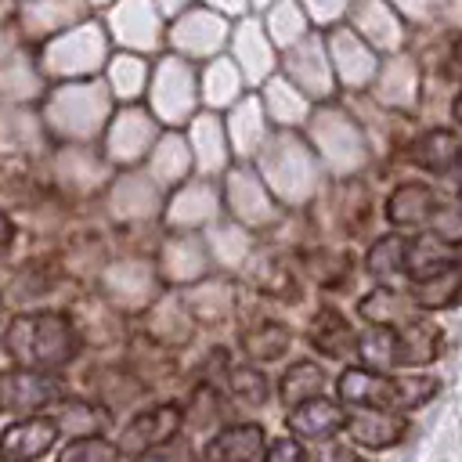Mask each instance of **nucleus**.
I'll use <instances>...</instances> for the list:
<instances>
[{
    "label": "nucleus",
    "instance_id": "nucleus-1",
    "mask_svg": "<svg viewBox=\"0 0 462 462\" xmlns=\"http://www.w3.org/2000/svg\"><path fill=\"white\" fill-rule=\"evenodd\" d=\"M4 346H7V354H11L22 368L51 372V368L65 365V361L76 354V332H72V325H69L65 314L40 310V314H22V318H14V321L7 325Z\"/></svg>",
    "mask_w": 462,
    "mask_h": 462
},
{
    "label": "nucleus",
    "instance_id": "nucleus-2",
    "mask_svg": "<svg viewBox=\"0 0 462 462\" xmlns=\"http://www.w3.org/2000/svg\"><path fill=\"white\" fill-rule=\"evenodd\" d=\"M437 393V379L426 375H383V372H368V368H346L339 375V397L343 404L354 408H368V411H408L426 404Z\"/></svg>",
    "mask_w": 462,
    "mask_h": 462
},
{
    "label": "nucleus",
    "instance_id": "nucleus-3",
    "mask_svg": "<svg viewBox=\"0 0 462 462\" xmlns=\"http://www.w3.org/2000/svg\"><path fill=\"white\" fill-rule=\"evenodd\" d=\"M61 386L54 375L47 372H32V368H14L0 375V411H14V415H32L43 404L58 401Z\"/></svg>",
    "mask_w": 462,
    "mask_h": 462
},
{
    "label": "nucleus",
    "instance_id": "nucleus-4",
    "mask_svg": "<svg viewBox=\"0 0 462 462\" xmlns=\"http://www.w3.org/2000/svg\"><path fill=\"white\" fill-rule=\"evenodd\" d=\"M177 426H180V408L177 404H159V408H148L141 411L119 437V455H137L144 458L148 451H155L159 444L173 440L177 437Z\"/></svg>",
    "mask_w": 462,
    "mask_h": 462
},
{
    "label": "nucleus",
    "instance_id": "nucleus-5",
    "mask_svg": "<svg viewBox=\"0 0 462 462\" xmlns=\"http://www.w3.org/2000/svg\"><path fill=\"white\" fill-rule=\"evenodd\" d=\"M58 430L61 426L43 415L18 419L0 433V458L4 462H36L40 455L51 451V444L58 440Z\"/></svg>",
    "mask_w": 462,
    "mask_h": 462
},
{
    "label": "nucleus",
    "instance_id": "nucleus-6",
    "mask_svg": "<svg viewBox=\"0 0 462 462\" xmlns=\"http://www.w3.org/2000/svg\"><path fill=\"white\" fill-rule=\"evenodd\" d=\"M289 426L296 437H307V440H332L343 426H346V408L328 401V397H314V401H303L289 411Z\"/></svg>",
    "mask_w": 462,
    "mask_h": 462
},
{
    "label": "nucleus",
    "instance_id": "nucleus-7",
    "mask_svg": "<svg viewBox=\"0 0 462 462\" xmlns=\"http://www.w3.org/2000/svg\"><path fill=\"white\" fill-rule=\"evenodd\" d=\"M462 296V263L451 256L448 263L426 271L422 278L411 282V300L426 310H440V307H451L455 300Z\"/></svg>",
    "mask_w": 462,
    "mask_h": 462
},
{
    "label": "nucleus",
    "instance_id": "nucleus-8",
    "mask_svg": "<svg viewBox=\"0 0 462 462\" xmlns=\"http://www.w3.org/2000/svg\"><path fill=\"white\" fill-rule=\"evenodd\" d=\"M263 451V430L245 422V426H227L220 430L209 444L202 462H253Z\"/></svg>",
    "mask_w": 462,
    "mask_h": 462
},
{
    "label": "nucleus",
    "instance_id": "nucleus-9",
    "mask_svg": "<svg viewBox=\"0 0 462 462\" xmlns=\"http://www.w3.org/2000/svg\"><path fill=\"white\" fill-rule=\"evenodd\" d=\"M437 206H440V199H437L430 188H422V184H404V188H397V191L390 195L386 217H390V224H397V227H426V224L433 220Z\"/></svg>",
    "mask_w": 462,
    "mask_h": 462
},
{
    "label": "nucleus",
    "instance_id": "nucleus-10",
    "mask_svg": "<svg viewBox=\"0 0 462 462\" xmlns=\"http://www.w3.org/2000/svg\"><path fill=\"white\" fill-rule=\"evenodd\" d=\"M346 430L357 444L365 448H390L404 437V419L393 415V411H368V408H357L354 415H346Z\"/></svg>",
    "mask_w": 462,
    "mask_h": 462
},
{
    "label": "nucleus",
    "instance_id": "nucleus-11",
    "mask_svg": "<svg viewBox=\"0 0 462 462\" xmlns=\"http://www.w3.org/2000/svg\"><path fill=\"white\" fill-rule=\"evenodd\" d=\"M437 357V328L430 321L408 318L393 332V365H426Z\"/></svg>",
    "mask_w": 462,
    "mask_h": 462
},
{
    "label": "nucleus",
    "instance_id": "nucleus-12",
    "mask_svg": "<svg viewBox=\"0 0 462 462\" xmlns=\"http://www.w3.org/2000/svg\"><path fill=\"white\" fill-rule=\"evenodd\" d=\"M458 152H462V144L455 141V134L433 130V134H422V137L411 144L408 155H411V162H419V166L430 170V173H448V170L455 166Z\"/></svg>",
    "mask_w": 462,
    "mask_h": 462
},
{
    "label": "nucleus",
    "instance_id": "nucleus-13",
    "mask_svg": "<svg viewBox=\"0 0 462 462\" xmlns=\"http://www.w3.org/2000/svg\"><path fill=\"white\" fill-rule=\"evenodd\" d=\"M310 343H314L321 354H328V357H343L346 350L357 346L354 328H350L332 307L318 310V318H314V325H310Z\"/></svg>",
    "mask_w": 462,
    "mask_h": 462
},
{
    "label": "nucleus",
    "instance_id": "nucleus-14",
    "mask_svg": "<svg viewBox=\"0 0 462 462\" xmlns=\"http://www.w3.org/2000/svg\"><path fill=\"white\" fill-rule=\"evenodd\" d=\"M321 383H325L321 368L300 361V365H292V368L285 372V379H282V397H285V404L296 408V404H303V401L321 397Z\"/></svg>",
    "mask_w": 462,
    "mask_h": 462
},
{
    "label": "nucleus",
    "instance_id": "nucleus-15",
    "mask_svg": "<svg viewBox=\"0 0 462 462\" xmlns=\"http://www.w3.org/2000/svg\"><path fill=\"white\" fill-rule=\"evenodd\" d=\"M404 263H408V238L401 235H386L372 245L368 253V267L375 278H393V274H404Z\"/></svg>",
    "mask_w": 462,
    "mask_h": 462
},
{
    "label": "nucleus",
    "instance_id": "nucleus-16",
    "mask_svg": "<svg viewBox=\"0 0 462 462\" xmlns=\"http://www.w3.org/2000/svg\"><path fill=\"white\" fill-rule=\"evenodd\" d=\"M58 462H119V448L105 437H79L58 455Z\"/></svg>",
    "mask_w": 462,
    "mask_h": 462
},
{
    "label": "nucleus",
    "instance_id": "nucleus-17",
    "mask_svg": "<svg viewBox=\"0 0 462 462\" xmlns=\"http://www.w3.org/2000/svg\"><path fill=\"white\" fill-rule=\"evenodd\" d=\"M430 227L444 242H462V202H440L433 220H430Z\"/></svg>",
    "mask_w": 462,
    "mask_h": 462
},
{
    "label": "nucleus",
    "instance_id": "nucleus-18",
    "mask_svg": "<svg viewBox=\"0 0 462 462\" xmlns=\"http://www.w3.org/2000/svg\"><path fill=\"white\" fill-rule=\"evenodd\" d=\"M231 390L245 401H263L267 397V379L256 368H235L231 372Z\"/></svg>",
    "mask_w": 462,
    "mask_h": 462
},
{
    "label": "nucleus",
    "instance_id": "nucleus-19",
    "mask_svg": "<svg viewBox=\"0 0 462 462\" xmlns=\"http://www.w3.org/2000/svg\"><path fill=\"white\" fill-rule=\"evenodd\" d=\"M141 462H195V451L184 444V440H166V444H159L155 451H148Z\"/></svg>",
    "mask_w": 462,
    "mask_h": 462
},
{
    "label": "nucleus",
    "instance_id": "nucleus-20",
    "mask_svg": "<svg viewBox=\"0 0 462 462\" xmlns=\"http://www.w3.org/2000/svg\"><path fill=\"white\" fill-rule=\"evenodd\" d=\"M263 462H307V451L300 448V440H292V437H282V440H274V444L267 448Z\"/></svg>",
    "mask_w": 462,
    "mask_h": 462
},
{
    "label": "nucleus",
    "instance_id": "nucleus-21",
    "mask_svg": "<svg viewBox=\"0 0 462 462\" xmlns=\"http://www.w3.org/2000/svg\"><path fill=\"white\" fill-rule=\"evenodd\" d=\"M310 462H357V458H354V451H350L346 444H328V448L318 451Z\"/></svg>",
    "mask_w": 462,
    "mask_h": 462
},
{
    "label": "nucleus",
    "instance_id": "nucleus-22",
    "mask_svg": "<svg viewBox=\"0 0 462 462\" xmlns=\"http://www.w3.org/2000/svg\"><path fill=\"white\" fill-rule=\"evenodd\" d=\"M448 177H451V180H455V188L462 191V152H458V159H455V166L448 170Z\"/></svg>",
    "mask_w": 462,
    "mask_h": 462
},
{
    "label": "nucleus",
    "instance_id": "nucleus-23",
    "mask_svg": "<svg viewBox=\"0 0 462 462\" xmlns=\"http://www.w3.org/2000/svg\"><path fill=\"white\" fill-rule=\"evenodd\" d=\"M11 242V224H7V217H0V249Z\"/></svg>",
    "mask_w": 462,
    "mask_h": 462
},
{
    "label": "nucleus",
    "instance_id": "nucleus-24",
    "mask_svg": "<svg viewBox=\"0 0 462 462\" xmlns=\"http://www.w3.org/2000/svg\"><path fill=\"white\" fill-rule=\"evenodd\" d=\"M455 119H458V123H462V94H458V97H455Z\"/></svg>",
    "mask_w": 462,
    "mask_h": 462
}]
</instances>
